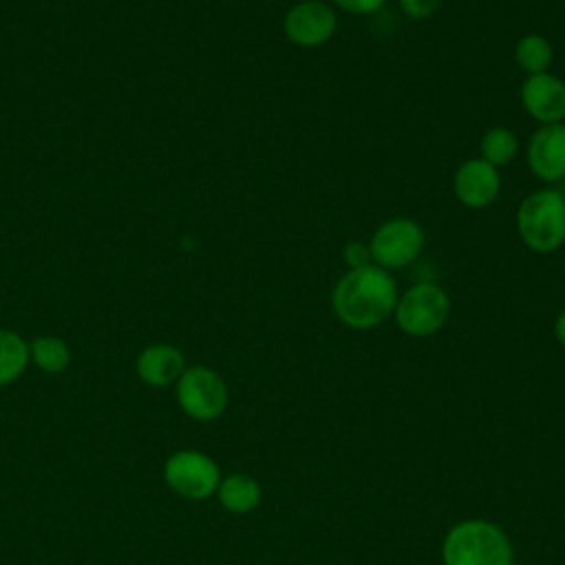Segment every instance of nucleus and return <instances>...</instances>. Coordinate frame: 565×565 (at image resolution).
I'll return each mask as SVG.
<instances>
[{
    "label": "nucleus",
    "mask_w": 565,
    "mask_h": 565,
    "mask_svg": "<svg viewBox=\"0 0 565 565\" xmlns=\"http://www.w3.org/2000/svg\"><path fill=\"white\" fill-rule=\"evenodd\" d=\"M163 479L177 494L199 501L216 492L221 472L205 452L179 450L166 459Z\"/></svg>",
    "instance_id": "0eeeda50"
},
{
    "label": "nucleus",
    "mask_w": 565,
    "mask_h": 565,
    "mask_svg": "<svg viewBox=\"0 0 565 565\" xmlns=\"http://www.w3.org/2000/svg\"><path fill=\"white\" fill-rule=\"evenodd\" d=\"M31 362L44 373H62L71 364V349L66 340L57 335H38L29 342Z\"/></svg>",
    "instance_id": "f3484780"
},
{
    "label": "nucleus",
    "mask_w": 565,
    "mask_h": 565,
    "mask_svg": "<svg viewBox=\"0 0 565 565\" xmlns=\"http://www.w3.org/2000/svg\"><path fill=\"white\" fill-rule=\"evenodd\" d=\"M554 338L558 340V344L565 349V309L556 316L554 320Z\"/></svg>",
    "instance_id": "412c9836"
},
{
    "label": "nucleus",
    "mask_w": 565,
    "mask_h": 565,
    "mask_svg": "<svg viewBox=\"0 0 565 565\" xmlns=\"http://www.w3.org/2000/svg\"><path fill=\"white\" fill-rule=\"evenodd\" d=\"M519 97L525 113L541 126L565 121V82L558 75L550 71L527 75Z\"/></svg>",
    "instance_id": "9b49d317"
},
{
    "label": "nucleus",
    "mask_w": 565,
    "mask_h": 565,
    "mask_svg": "<svg viewBox=\"0 0 565 565\" xmlns=\"http://www.w3.org/2000/svg\"><path fill=\"white\" fill-rule=\"evenodd\" d=\"M177 402L181 411L192 419H214L227 406V384L210 366H185V371L177 380Z\"/></svg>",
    "instance_id": "423d86ee"
},
{
    "label": "nucleus",
    "mask_w": 565,
    "mask_h": 565,
    "mask_svg": "<svg viewBox=\"0 0 565 565\" xmlns=\"http://www.w3.org/2000/svg\"><path fill=\"white\" fill-rule=\"evenodd\" d=\"M366 245L371 252V263L393 271L417 260L426 245V232L411 216H393L373 230Z\"/></svg>",
    "instance_id": "39448f33"
},
{
    "label": "nucleus",
    "mask_w": 565,
    "mask_h": 565,
    "mask_svg": "<svg viewBox=\"0 0 565 565\" xmlns=\"http://www.w3.org/2000/svg\"><path fill=\"white\" fill-rule=\"evenodd\" d=\"M501 174L481 157H472L459 163L452 174V192L457 201L470 210H483L499 196Z\"/></svg>",
    "instance_id": "9d476101"
},
{
    "label": "nucleus",
    "mask_w": 565,
    "mask_h": 565,
    "mask_svg": "<svg viewBox=\"0 0 565 565\" xmlns=\"http://www.w3.org/2000/svg\"><path fill=\"white\" fill-rule=\"evenodd\" d=\"M216 497L227 512L247 514L260 503V486L254 477L234 472L218 481Z\"/></svg>",
    "instance_id": "ddd939ff"
},
{
    "label": "nucleus",
    "mask_w": 565,
    "mask_h": 565,
    "mask_svg": "<svg viewBox=\"0 0 565 565\" xmlns=\"http://www.w3.org/2000/svg\"><path fill=\"white\" fill-rule=\"evenodd\" d=\"M29 362V342L13 329H0V386L15 382Z\"/></svg>",
    "instance_id": "2eb2a0df"
},
{
    "label": "nucleus",
    "mask_w": 565,
    "mask_h": 565,
    "mask_svg": "<svg viewBox=\"0 0 565 565\" xmlns=\"http://www.w3.org/2000/svg\"><path fill=\"white\" fill-rule=\"evenodd\" d=\"M397 2H399L402 13H404L406 18H411V20H426V18H430V15L439 9V4H441V0H397Z\"/></svg>",
    "instance_id": "aec40b11"
},
{
    "label": "nucleus",
    "mask_w": 565,
    "mask_h": 565,
    "mask_svg": "<svg viewBox=\"0 0 565 565\" xmlns=\"http://www.w3.org/2000/svg\"><path fill=\"white\" fill-rule=\"evenodd\" d=\"M329 4L351 15H373L386 4V0H329Z\"/></svg>",
    "instance_id": "a211bd4d"
},
{
    "label": "nucleus",
    "mask_w": 565,
    "mask_h": 565,
    "mask_svg": "<svg viewBox=\"0 0 565 565\" xmlns=\"http://www.w3.org/2000/svg\"><path fill=\"white\" fill-rule=\"evenodd\" d=\"M516 234L521 243L536 252L550 254L565 243V203L556 188L530 192L516 207Z\"/></svg>",
    "instance_id": "7ed1b4c3"
},
{
    "label": "nucleus",
    "mask_w": 565,
    "mask_h": 565,
    "mask_svg": "<svg viewBox=\"0 0 565 565\" xmlns=\"http://www.w3.org/2000/svg\"><path fill=\"white\" fill-rule=\"evenodd\" d=\"M397 282L391 271L377 265L347 269L331 291L335 318L351 329H373L393 316Z\"/></svg>",
    "instance_id": "f257e3e1"
},
{
    "label": "nucleus",
    "mask_w": 565,
    "mask_h": 565,
    "mask_svg": "<svg viewBox=\"0 0 565 565\" xmlns=\"http://www.w3.org/2000/svg\"><path fill=\"white\" fill-rule=\"evenodd\" d=\"M444 565H514V552L505 532L481 519L450 527L441 545Z\"/></svg>",
    "instance_id": "f03ea898"
},
{
    "label": "nucleus",
    "mask_w": 565,
    "mask_h": 565,
    "mask_svg": "<svg viewBox=\"0 0 565 565\" xmlns=\"http://www.w3.org/2000/svg\"><path fill=\"white\" fill-rule=\"evenodd\" d=\"M342 258H344L347 269H358V267L371 265L369 245L362 243V241H349V243L344 245V249H342Z\"/></svg>",
    "instance_id": "6ab92c4d"
},
{
    "label": "nucleus",
    "mask_w": 565,
    "mask_h": 565,
    "mask_svg": "<svg viewBox=\"0 0 565 565\" xmlns=\"http://www.w3.org/2000/svg\"><path fill=\"white\" fill-rule=\"evenodd\" d=\"M135 371L141 382L148 386H170L177 384L181 373L185 371L183 353L166 342L148 344L135 362Z\"/></svg>",
    "instance_id": "f8f14e48"
},
{
    "label": "nucleus",
    "mask_w": 565,
    "mask_h": 565,
    "mask_svg": "<svg viewBox=\"0 0 565 565\" xmlns=\"http://www.w3.org/2000/svg\"><path fill=\"white\" fill-rule=\"evenodd\" d=\"M450 316V296L435 280H419L397 296L393 318L413 338L437 333Z\"/></svg>",
    "instance_id": "20e7f679"
},
{
    "label": "nucleus",
    "mask_w": 565,
    "mask_h": 565,
    "mask_svg": "<svg viewBox=\"0 0 565 565\" xmlns=\"http://www.w3.org/2000/svg\"><path fill=\"white\" fill-rule=\"evenodd\" d=\"M561 194H563V203H565V188H563V190H561Z\"/></svg>",
    "instance_id": "4be33fe9"
},
{
    "label": "nucleus",
    "mask_w": 565,
    "mask_h": 565,
    "mask_svg": "<svg viewBox=\"0 0 565 565\" xmlns=\"http://www.w3.org/2000/svg\"><path fill=\"white\" fill-rule=\"evenodd\" d=\"M514 62L525 75L545 73L554 62V46L541 33H525L514 44Z\"/></svg>",
    "instance_id": "4468645a"
},
{
    "label": "nucleus",
    "mask_w": 565,
    "mask_h": 565,
    "mask_svg": "<svg viewBox=\"0 0 565 565\" xmlns=\"http://www.w3.org/2000/svg\"><path fill=\"white\" fill-rule=\"evenodd\" d=\"M530 172L545 181L556 183L565 179V121L539 126L525 148Z\"/></svg>",
    "instance_id": "1a4fd4ad"
},
{
    "label": "nucleus",
    "mask_w": 565,
    "mask_h": 565,
    "mask_svg": "<svg viewBox=\"0 0 565 565\" xmlns=\"http://www.w3.org/2000/svg\"><path fill=\"white\" fill-rule=\"evenodd\" d=\"M519 154V137L508 126H492L481 135L479 157L494 168H503Z\"/></svg>",
    "instance_id": "dca6fc26"
},
{
    "label": "nucleus",
    "mask_w": 565,
    "mask_h": 565,
    "mask_svg": "<svg viewBox=\"0 0 565 565\" xmlns=\"http://www.w3.org/2000/svg\"><path fill=\"white\" fill-rule=\"evenodd\" d=\"M338 29L335 9L324 0H300L282 18L285 38L300 49L327 44Z\"/></svg>",
    "instance_id": "6e6552de"
}]
</instances>
